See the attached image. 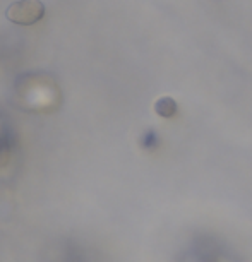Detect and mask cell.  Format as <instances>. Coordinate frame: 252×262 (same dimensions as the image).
Instances as JSON below:
<instances>
[{
  "label": "cell",
  "instance_id": "6da1fadb",
  "mask_svg": "<svg viewBox=\"0 0 252 262\" xmlns=\"http://www.w3.org/2000/svg\"><path fill=\"white\" fill-rule=\"evenodd\" d=\"M6 16L9 21L19 26H33L45 16V6L41 0H17L11 4Z\"/></svg>",
  "mask_w": 252,
  "mask_h": 262
}]
</instances>
